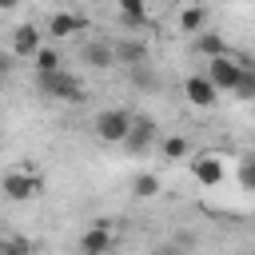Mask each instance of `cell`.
<instances>
[{
	"instance_id": "4",
	"label": "cell",
	"mask_w": 255,
	"mask_h": 255,
	"mask_svg": "<svg viewBox=\"0 0 255 255\" xmlns=\"http://www.w3.org/2000/svg\"><path fill=\"white\" fill-rule=\"evenodd\" d=\"M239 76H243V60H235L231 52H227V56H215V60H207V80H211L219 92H235Z\"/></svg>"
},
{
	"instance_id": "22",
	"label": "cell",
	"mask_w": 255,
	"mask_h": 255,
	"mask_svg": "<svg viewBox=\"0 0 255 255\" xmlns=\"http://www.w3.org/2000/svg\"><path fill=\"white\" fill-rule=\"evenodd\" d=\"M239 187L243 191H255V155L239 159Z\"/></svg>"
},
{
	"instance_id": "17",
	"label": "cell",
	"mask_w": 255,
	"mask_h": 255,
	"mask_svg": "<svg viewBox=\"0 0 255 255\" xmlns=\"http://www.w3.org/2000/svg\"><path fill=\"white\" fill-rule=\"evenodd\" d=\"M32 68H36V76H48V72H60V68H64V60H60V52H56V48H40V52L32 56Z\"/></svg>"
},
{
	"instance_id": "25",
	"label": "cell",
	"mask_w": 255,
	"mask_h": 255,
	"mask_svg": "<svg viewBox=\"0 0 255 255\" xmlns=\"http://www.w3.org/2000/svg\"><path fill=\"white\" fill-rule=\"evenodd\" d=\"M80 255H112V251H80Z\"/></svg>"
},
{
	"instance_id": "6",
	"label": "cell",
	"mask_w": 255,
	"mask_h": 255,
	"mask_svg": "<svg viewBox=\"0 0 255 255\" xmlns=\"http://www.w3.org/2000/svg\"><path fill=\"white\" fill-rule=\"evenodd\" d=\"M183 96H187L195 108H211V104L219 100V88L207 80V72H191V76L183 80Z\"/></svg>"
},
{
	"instance_id": "18",
	"label": "cell",
	"mask_w": 255,
	"mask_h": 255,
	"mask_svg": "<svg viewBox=\"0 0 255 255\" xmlns=\"http://www.w3.org/2000/svg\"><path fill=\"white\" fill-rule=\"evenodd\" d=\"M131 195H135V199H151V195H159V175H155V171H139V175L131 179Z\"/></svg>"
},
{
	"instance_id": "8",
	"label": "cell",
	"mask_w": 255,
	"mask_h": 255,
	"mask_svg": "<svg viewBox=\"0 0 255 255\" xmlns=\"http://www.w3.org/2000/svg\"><path fill=\"white\" fill-rule=\"evenodd\" d=\"M112 243H116V231L108 219H96L80 231V251H112Z\"/></svg>"
},
{
	"instance_id": "7",
	"label": "cell",
	"mask_w": 255,
	"mask_h": 255,
	"mask_svg": "<svg viewBox=\"0 0 255 255\" xmlns=\"http://www.w3.org/2000/svg\"><path fill=\"white\" fill-rule=\"evenodd\" d=\"M191 175H195L199 187H215V183H223V159L215 151H203V155L191 159Z\"/></svg>"
},
{
	"instance_id": "19",
	"label": "cell",
	"mask_w": 255,
	"mask_h": 255,
	"mask_svg": "<svg viewBox=\"0 0 255 255\" xmlns=\"http://www.w3.org/2000/svg\"><path fill=\"white\" fill-rule=\"evenodd\" d=\"M128 80H131L135 88H147V92L159 88V76L151 72V64H135V68H128Z\"/></svg>"
},
{
	"instance_id": "3",
	"label": "cell",
	"mask_w": 255,
	"mask_h": 255,
	"mask_svg": "<svg viewBox=\"0 0 255 255\" xmlns=\"http://www.w3.org/2000/svg\"><path fill=\"white\" fill-rule=\"evenodd\" d=\"M131 120H135V112H128V108H104V112L92 120L96 139H104V143H124V135H128Z\"/></svg>"
},
{
	"instance_id": "1",
	"label": "cell",
	"mask_w": 255,
	"mask_h": 255,
	"mask_svg": "<svg viewBox=\"0 0 255 255\" xmlns=\"http://www.w3.org/2000/svg\"><path fill=\"white\" fill-rule=\"evenodd\" d=\"M36 88H40V96H48V100H60V104H84V100H88V88H84V80H80V76H72L68 68H60V72H48V76H36Z\"/></svg>"
},
{
	"instance_id": "15",
	"label": "cell",
	"mask_w": 255,
	"mask_h": 255,
	"mask_svg": "<svg viewBox=\"0 0 255 255\" xmlns=\"http://www.w3.org/2000/svg\"><path fill=\"white\" fill-rule=\"evenodd\" d=\"M203 28H207V8H203V4H187V8L179 12V32H187V36L195 32V36H199Z\"/></svg>"
},
{
	"instance_id": "13",
	"label": "cell",
	"mask_w": 255,
	"mask_h": 255,
	"mask_svg": "<svg viewBox=\"0 0 255 255\" xmlns=\"http://www.w3.org/2000/svg\"><path fill=\"white\" fill-rule=\"evenodd\" d=\"M116 12L128 28H143L147 24V0H116Z\"/></svg>"
},
{
	"instance_id": "2",
	"label": "cell",
	"mask_w": 255,
	"mask_h": 255,
	"mask_svg": "<svg viewBox=\"0 0 255 255\" xmlns=\"http://www.w3.org/2000/svg\"><path fill=\"white\" fill-rule=\"evenodd\" d=\"M0 191L12 199V203H28V199H40L44 195V175L32 171V167H16L0 179Z\"/></svg>"
},
{
	"instance_id": "16",
	"label": "cell",
	"mask_w": 255,
	"mask_h": 255,
	"mask_svg": "<svg viewBox=\"0 0 255 255\" xmlns=\"http://www.w3.org/2000/svg\"><path fill=\"white\" fill-rule=\"evenodd\" d=\"M187 139L183 135H163L159 139V159H167V163H179V159H187Z\"/></svg>"
},
{
	"instance_id": "9",
	"label": "cell",
	"mask_w": 255,
	"mask_h": 255,
	"mask_svg": "<svg viewBox=\"0 0 255 255\" xmlns=\"http://www.w3.org/2000/svg\"><path fill=\"white\" fill-rule=\"evenodd\" d=\"M40 48H44V40H40V28H32V24H20V28L12 32V56H20V60H32Z\"/></svg>"
},
{
	"instance_id": "23",
	"label": "cell",
	"mask_w": 255,
	"mask_h": 255,
	"mask_svg": "<svg viewBox=\"0 0 255 255\" xmlns=\"http://www.w3.org/2000/svg\"><path fill=\"white\" fill-rule=\"evenodd\" d=\"M155 255H183V247H159Z\"/></svg>"
},
{
	"instance_id": "24",
	"label": "cell",
	"mask_w": 255,
	"mask_h": 255,
	"mask_svg": "<svg viewBox=\"0 0 255 255\" xmlns=\"http://www.w3.org/2000/svg\"><path fill=\"white\" fill-rule=\"evenodd\" d=\"M20 0H0V12H8V8H16Z\"/></svg>"
},
{
	"instance_id": "21",
	"label": "cell",
	"mask_w": 255,
	"mask_h": 255,
	"mask_svg": "<svg viewBox=\"0 0 255 255\" xmlns=\"http://www.w3.org/2000/svg\"><path fill=\"white\" fill-rule=\"evenodd\" d=\"M0 255H32V239H24V235H0Z\"/></svg>"
},
{
	"instance_id": "14",
	"label": "cell",
	"mask_w": 255,
	"mask_h": 255,
	"mask_svg": "<svg viewBox=\"0 0 255 255\" xmlns=\"http://www.w3.org/2000/svg\"><path fill=\"white\" fill-rule=\"evenodd\" d=\"M116 64H124V68L147 64V48H143L139 40H120V44H116Z\"/></svg>"
},
{
	"instance_id": "26",
	"label": "cell",
	"mask_w": 255,
	"mask_h": 255,
	"mask_svg": "<svg viewBox=\"0 0 255 255\" xmlns=\"http://www.w3.org/2000/svg\"><path fill=\"white\" fill-rule=\"evenodd\" d=\"M0 84H4V72H0Z\"/></svg>"
},
{
	"instance_id": "12",
	"label": "cell",
	"mask_w": 255,
	"mask_h": 255,
	"mask_svg": "<svg viewBox=\"0 0 255 255\" xmlns=\"http://www.w3.org/2000/svg\"><path fill=\"white\" fill-rule=\"evenodd\" d=\"M191 48H195V52H199L203 60H215V56H227V40H223L219 32H207V28H203V32L195 36V44H191Z\"/></svg>"
},
{
	"instance_id": "20",
	"label": "cell",
	"mask_w": 255,
	"mask_h": 255,
	"mask_svg": "<svg viewBox=\"0 0 255 255\" xmlns=\"http://www.w3.org/2000/svg\"><path fill=\"white\" fill-rule=\"evenodd\" d=\"M231 96H239V100H255V64H251V60H243V76H239V84H235Z\"/></svg>"
},
{
	"instance_id": "10",
	"label": "cell",
	"mask_w": 255,
	"mask_h": 255,
	"mask_svg": "<svg viewBox=\"0 0 255 255\" xmlns=\"http://www.w3.org/2000/svg\"><path fill=\"white\" fill-rule=\"evenodd\" d=\"M80 56H84V64L88 68H112L116 64V44H104V40H96V44H84L80 48Z\"/></svg>"
},
{
	"instance_id": "5",
	"label": "cell",
	"mask_w": 255,
	"mask_h": 255,
	"mask_svg": "<svg viewBox=\"0 0 255 255\" xmlns=\"http://www.w3.org/2000/svg\"><path fill=\"white\" fill-rule=\"evenodd\" d=\"M155 120L151 116H135L131 120V128H128V135H124V147H128V155H143L151 143H155Z\"/></svg>"
},
{
	"instance_id": "11",
	"label": "cell",
	"mask_w": 255,
	"mask_h": 255,
	"mask_svg": "<svg viewBox=\"0 0 255 255\" xmlns=\"http://www.w3.org/2000/svg\"><path fill=\"white\" fill-rule=\"evenodd\" d=\"M84 28H88V20H84V16H76V12H56V16L48 20V32H52L56 40L76 36V32H84Z\"/></svg>"
}]
</instances>
